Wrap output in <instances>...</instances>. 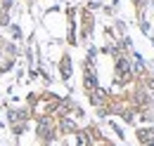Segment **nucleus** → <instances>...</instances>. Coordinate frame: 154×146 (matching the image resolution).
<instances>
[{
  "instance_id": "1",
  "label": "nucleus",
  "mask_w": 154,
  "mask_h": 146,
  "mask_svg": "<svg viewBox=\"0 0 154 146\" xmlns=\"http://www.w3.org/2000/svg\"><path fill=\"white\" fill-rule=\"evenodd\" d=\"M14 61H17V47L5 38H0V73H7L14 66Z\"/></svg>"
},
{
  "instance_id": "2",
  "label": "nucleus",
  "mask_w": 154,
  "mask_h": 146,
  "mask_svg": "<svg viewBox=\"0 0 154 146\" xmlns=\"http://www.w3.org/2000/svg\"><path fill=\"white\" fill-rule=\"evenodd\" d=\"M93 26H95V17H93V12L90 10H81V38L85 40V38L93 36Z\"/></svg>"
},
{
  "instance_id": "3",
  "label": "nucleus",
  "mask_w": 154,
  "mask_h": 146,
  "mask_svg": "<svg viewBox=\"0 0 154 146\" xmlns=\"http://www.w3.org/2000/svg\"><path fill=\"white\" fill-rule=\"evenodd\" d=\"M59 75H62V80H69L71 78V57L64 54L59 59Z\"/></svg>"
},
{
  "instance_id": "4",
  "label": "nucleus",
  "mask_w": 154,
  "mask_h": 146,
  "mask_svg": "<svg viewBox=\"0 0 154 146\" xmlns=\"http://www.w3.org/2000/svg\"><path fill=\"white\" fill-rule=\"evenodd\" d=\"M137 139H140L145 146H154V130L152 127L149 130H140V132H137Z\"/></svg>"
}]
</instances>
